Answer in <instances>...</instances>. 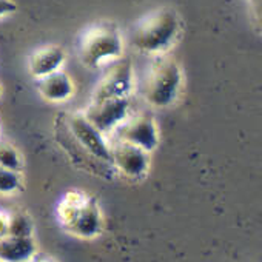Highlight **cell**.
<instances>
[{
	"mask_svg": "<svg viewBox=\"0 0 262 262\" xmlns=\"http://www.w3.org/2000/svg\"><path fill=\"white\" fill-rule=\"evenodd\" d=\"M63 122L70 131L73 139L93 158L111 164V148L108 147L106 141L103 139V135L83 116L79 113L62 116ZM113 165V164H111Z\"/></svg>",
	"mask_w": 262,
	"mask_h": 262,
	"instance_id": "277c9868",
	"label": "cell"
},
{
	"mask_svg": "<svg viewBox=\"0 0 262 262\" xmlns=\"http://www.w3.org/2000/svg\"><path fill=\"white\" fill-rule=\"evenodd\" d=\"M117 141L135 145L144 151H151L158 145V129L155 119L148 114L125 117L116 126Z\"/></svg>",
	"mask_w": 262,
	"mask_h": 262,
	"instance_id": "5b68a950",
	"label": "cell"
},
{
	"mask_svg": "<svg viewBox=\"0 0 262 262\" xmlns=\"http://www.w3.org/2000/svg\"><path fill=\"white\" fill-rule=\"evenodd\" d=\"M0 262H2V260H0Z\"/></svg>",
	"mask_w": 262,
	"mask_h": 262,
	"instance_id": "d6986e66",
	"label": "cell"
},
{
	"mask_svg": "<svg viewBox=\"0 0 262 262\" xmlns=\"http://www.w3.org/2000/svg\"><path fill=\"white\" fill-rule=\"evenodd\" d=\"M182 30L178 13L171 8H159L145 16L131 34V42L141 53L161 56L179 39Z\"/></svg>",
	"mask_w": 262,
	"mask_h": 262,
	"instance_id": "6da1fadb",
	"label": "cell"
},
{
	"mask_svg": "<svg viewBox=\"0 0 262 262\" xmlns=\"http://www.w3.org/2000/svg\"><path fill=\"white\" fill-rule=\"evenodd\" d=\"M128 99H105L90 103L83 116L100 131L102 135L114 131L116 126L126 117Z\"/></svg>",
	"mask_w": 262,
	"mask_h": 262,
	"instance_id": "52a82bcc",
	"label": "cell"
},
{
	"mask_svg": "<svg viewBox=\"0 0 262 262\" xmlns=\"http://www.w3.org/2000/svg\"><path fill=\"white\" fill-rule=\"evenodd\" d=\"M65 60V53L60 47L50 45L37 50L30 59V71L36 79H42L54 71H59Z\"/></svg>",
	"mask_w": 262,
	"mask_h": 262,
	"instance_id": "9c48e42d",
	"label": "cell"
},
{
	"mask_svg": "<svg viewBox=\"0 0 262 262\" xmlns=\"http://www.w3.org/2000/svg\"><path fill=\"white\" fill-rule=\"evenodd\" d=\"M0 167L8 168L11 171H19L22 168L20 155L13 145L4 141H0Z\"/></svg>",
	"mask_w": 262,
	"mask_h": 262,
	"instance_id": "7c38bea8",
	"label": "cell"
},
{
	"mask_svg": "<svg viewBox=\"0 0 262 262\" xmlns=\"http://www.w3.org/2000/svg\"><path fill=\"white\" fill-rule=\"evenodd\" d=\"M20 187V178L17 171L0 167V193H13Z\"/></svg>",
	"mask_w": 262,
	"mask_h": 262,
	"instance_id": "5bb4252c",
	"label": "cell"
},
{
	"mask_svg": "<svg viewBox=\"0 0 262 262\" xmlns=\"http://www.w3.org/2000/svg\"><path fill=\"white\" fill-rule=\"evenodd\" d=\"M45 262H47V260H45Z\"/></svg>",
	"mask_w": 262,
	"mask_h": 262,
	"instance_id": "ffe728a7",
	"label": "cell"
},
{
	"mask_svg": "<svg viewBox=\"0 0 262 262\" xmlns=\"http://www.w3.org/2000/svg\"><path fill=\"white\" fill-rule=\"evenodd\" d=\"M133 86V67L128 59H117V62L106 71L102 80L97 83L93 102L105 99L126 97Z\"/></svg>",
	"mask_w": 262,
	"mask_h": 262,
	"instance_id": "8992f818",
	"label": "cell"
},
{
	"mask_svg": "<svg viewBox=\"0 0 262 262\" xmlns=\"http://www.w3.org/2000/svg\"><path fill=\"white\" fill-rule=\"evenodd\" d=\"M111 164L126 176L139 178L147 171L148 156L147 151L135 145L117 141L116 145L111 148Z\"/></svg>",
	"mask_w": 262,
	"mask_h": 262,
	"instance_id": "ba28073f",
	"label": "cell"
},
{
	"mask_svg": "<svg viewBox=\"0 0 262 262\" xmlns=\"http://www.w3.org/2000/svg\"><path fill=\"white\" fill-rule=\"evenodd\" d=\"M34 253V244L30 236L5 234L0 237V260L27 262Z\"/></svg>",
	"mask_w": 262,
	"mask_h": 262,
	"instance_id": "30bf717a",
	"label": "cell"
},
{
	"mask_svg": "<svg viewBox=\"0 0 262 262\" xmlns=\"http://www.w3.org/2000/svg\"><path fill=\"white\" fill-rule=\"evenodd\" d=\"M182 83V71L178 62L168 56H158L145 77L144 96L155 106L170 105Z\"/></svg>",
	"mask_w": 262,
	"mask_h": 262,
	"instance_id": "3957f363",
	"label": "cell"
},
{
	"mask_svg": "<svg viewBox=\"0 0 262 262\" xmlns=\"http://www.w3.org/2000/svg\"><path fill=\"white\" fill-rule=\"evenodd\" d=\"M16 10H17V7L13 0H0V17L13 14Z\"/></svg>",
	"mask_w": 262,
	"mask_h": 262,
	"instance_id": "9a60e30c",
	"label": "cell"
},
{
	"mask_svg": "<svg viewBox=\"0 0 262 262\" xmlns=\"http://www.w3.org/2000/svg\"><path fill=\"white\" fill-rule=\"evenodd\" d=\"M37 80L40 94L50 102H62L73 94V82L60 70Z\"/></svg>",
	"mask_w": 262,
	"mask_h": 262,
	"instance_id": "8fae6325",
	"label": "cell"
},
{
	"mask_svg": "<svg viewBox=\"0 0 262 262\" xmlns=\"http://www.w3.org/2000/svg\"><path fill=\"white\" fill-rule=\"evenodd\" d=\"M13 236H30L31 234V224L24 214H14L8 217V233Z\"/></svg>",
	"mask_w": 262,
	"mask_h": 262,
	"instance_id": "4fadbf2b",
	"label": "cell"
},
{
	"mask_svg": "<svg viewBox=\"0 0 262 262\" xmlns=\"http://www.w3.org/2000/svg\"><path fill=\"white\" fill-rule=\"evenodd\" d=\"M0 93H2V88H0Z\"/></svg>",
	"mask_w": 262,
	"mask_h": 262,
	"instance_id": "ac0fdd59",
	"label": "cell"
},
{
	"mask_svg": "<svg viewBox=\"0 0 262 262\" xmlns=\"http://www.w3.org/2000/svg\"><path fill=\"white\" fill-rule=\"evenodd\" d=\"M8 233V216L0 211V237Z\"/></svg>",
	"mask_w": 262,
	"mask_h": 262,
	"instance_id": "2e32d148",
	"label": "cell"
},
{
	"mask_svg": "<svg viewBox=\"0 0 262 262\" xmlns=\"http://www.w3.org/2000/svg\"><path fill=\"white\" fill-rule=\"evenodd\" d=\"M122 50V36L113 22H100L88 28L79 45L80 60L90 68H99L120 59Z\"/></svg>",
	"mask_w": 262,
	"mask_h": 262,
	"instance_id": "7a4b0ae2",
	"label": "cell"
},
{
	"mask_svg": "<svg viewBox=\"0 0 262 262\" xmlns=\"http://www.w3.org/2000/svg\"><path fill=\"white\" fill-rule=\"evenodd\" d=\"M250 4L253 7V11L257 17V20L260 19V0H250Z\"/></svg>",
	"mask_w": 262,
	"mask_h": 262,
	"instance_id": "e0dca14e",
	"label": "cell"
}]
</instances>
